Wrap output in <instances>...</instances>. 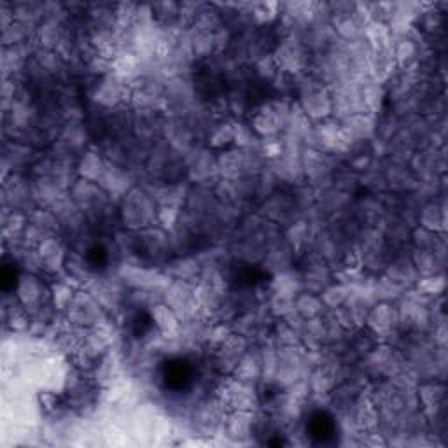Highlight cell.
<instances>
[{
    "instance_id": "6da1fadb",
    "label": "cell",
    "mask_w": 448,
    "mask_h": 448,
    "mask_svg": "<svg viewBox=\"0 0 448 448\" xmlns=\"http://www.w3.org/2000/svg\"><path fill=\"white\" fill-rule=\"evenodd\" d=\"M163 380L172 391H184L193 380V368L189 366V362L182 361V359L170 361L165 364Z\"/></svg>"
},
{
    "instance_id": "3957f363",
    "label": "cell",
    "mask_w": 448,
    "mask_h": 448,
    "mask_svg": "<svg viewBox=\"0 0 448 448\" xmlns=\"http://www.w3.org/2000/svg\"><path fill=\"white\" fill-rule=\"evenodd\" d=\"M88 261H90L91 266L95 268H100L107 263V252L104 251L102 247H93L88 254Z\"/></svg>"
},
{
    "instance_id": "5b68a950",
    "label": "cell",
    "mask_w": 448,
    "mask_h": 448,
    "mask_svg": "<svg viewBox=\"0 0 448 448\" xmlns=\"http://www.w3.org/2000/svg\"><path fill=\"white\" fill-rule=\"evenodd\" d=\"M149 328H151V319H149V315H147V314H138V315H137V319H135V322H133V331H135V335H137V336L144 335V333L147 331Z\"/></svg>"
},
{
    "instance_id": "7a4b0ae2",
    "label": "cell",
    "mask_w": 448,
    "mask_h": 448,
    "mask_svg": "<svg viewBox=\"0 0 448 448\" xmlns=\"http://www.w3.org/2000/svg\"><path fill=\"white\" fill-rule=\"evenodd\" d=\"M308 431H310L312 438L324 443L328 441L333 432H335V424H333V420L326 413H315L314 417L310 418V422H308Z\"/></svg>"
},
{
    "instance_id": "277c9868",
    "label": "cell",
    "mask_w": 448,
    "mask_h": 448,
    "mask_svg": "<svg viewBox=\"0 0 448 448\" xmlns=\"http://www.w3.org/2000/svg\"><path fill=\"white\" fill-rule=\"evenodd\" d=\"M14 284H16V268L6 266L2 271V287L9 291V289L14 287Z\"/></svg>"
}]
</instances>
